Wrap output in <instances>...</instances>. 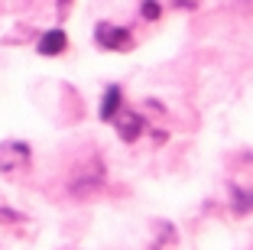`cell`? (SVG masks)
I'll list each match as a JSON object with an SVG mask.
<instances>
[{
	"mask_svg": "<svg viewBox=\"0 0 253 250\" xmlns=\"http://www.w3.org/2000/svg\"><path fill=\"white\" fill-rule=\"evenodd\" d=\"M94 39L101 49H111V52H130L133 49V33L126 26H117V23H97L94 30Z\"/></svg>",
	"mask_w": 253,
	"mask_h": 250,
	"instance_id": "cell-1",
	"label": "cell"
},
{
	"mask_svg": "<svg viewBox=\"0 0 253 250\" xmlns=\"http://www.w3.org/2000/svg\"><path fill=\"white\" fill-rule=\"evenodd\" d=\"M30 166V147L20 140H7L0 143V172H7V176H13V172L26 169Z\"/></svg>",
	"mask_w": 253,
	"mask_h": 250,
	"instance_id": "cell-2",
	"label": "cell"
},
{
	"mask_svg": "<svg viewBox=\"0 0 253 250\" xmlns=\"http://www.w3.org/2000/svg\"><path fill=\"white\" fill-rule=\"evenodd\" d=\"M111 124H117V133L124 137L126 143H133L136 137L143 133V127H146V120L140 117V114H133V110H120L117 117L111 120Z\"/></svg>",
	"mask_w": 253,
	"mask_h": 250,
	"instance_id": "cell-3",
	"label": "cell"
},
{
	"mask_svg": "<svg viewBox=\"0 0 253 250\" xmlns=\"http://www.w3.org/2000/svg\"><path fill=\"white\" fill-rule=\"evenodd\" d=\"M39 55H62V52L68 49V36H65V30H49V33H42V39H39Z\"/></svg>",
	"mask_w": 253,
	"mask_h": 250,
	"instance_id": "cell-4",
	"label": "cell"
},
{
	"mask_svg": "<svg viewBox=\"0 0 253 250\" xmlns=\"http://www.w3.org/2000/svg\"><path fill=\"white\" fill-rule=\"evenodd\" d=\"M120 110H124V91L120 85H107L104 101H101V120H114Z\"/></svg>",
	"mask_w": 253,
	"mask_h": 250,
	"instance_id": "cell-5",
	"label": "cell"
},
{
	"mask_svg": "<svg viewBox=\"0 0 253 250\" xmlns=\"http://www.w3.org/2000/svg\"><path fill=\"white\" fill-rule=\"evenodd\" d=\"M234 208H237V211H250V208H253V192L234 189Z\"/></svg>",
	"mask_w": 253,
	"mask_h": 250,
	"instance_id": "cell-6",
	"label": "cell"
},
{
	"mask_svg": "<svg viewBox=\"0 0 253 250\" xmlns=\"http://www.w3.org/2000/svg\"><path fill=\"white\" fill-rule=\"evenodd\" d=\"M140 13L146 16V20H159V13H163V10H159V3H156V0H143Z\"/></svg>",
	"mask_w": 253,
	"mask_h": 250,
	"instance_id": "cell-7",
	"label": "cell"
},
{
	"mask_svg": "<svg viewBox=\"0 0 253 250\" xmlns=\"http://www.w3.org/2000/svg\"><path fill=\"white\" fill-rule=\"evenodd\" d=\"M175 3H179V7H192V3H188V0H175Z\"/></svg>",
	"mask_w": 253,
	"mask_h": 250,
	"instance_id": "cell-8",
	"label": "cell"
}]
</instances>
